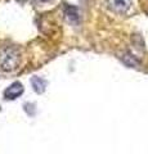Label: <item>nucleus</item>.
<instances>
[{
    "label": "nucleus",
    "instance_id": "obj_5",
    "mask_svg": "<svg viewBox=\"0 0 148 154\" xmlns=\"http://www.w3.org/2000/svg\"><path fill=\"white\" fill-rule=\"evenodd\" d=\"M31 85H32V89H34L35 93L37 94H43L45 91V88H46V81L41 77H32L31 79Z\"/></svg>",
    "mask_w": 148,
    "mask_h": 154
},
{
    "label": "nucleus",
    "instance_id": "obj_6",
    "mask_svg": "<svg viewBox=\"0 0 148 154\" xmlns=\"http://www.w3.org/2000/svg\"><path fill=\"white\" fill-rule=\"evenodd\" d=\"M122 60L125 62V63H126L128 66H131V67H133V66L135 67V66H138V64H139V62H138V60L135 59L134 57H133V55H129V54L124 57V58H122Z\"/></svg>",
    "mask_w": 148,
    "mask_h": 154
},
{
    "label": "nucleus",
    "instance_id": "obj_4",
    "mask_svg": "<svg viewBox=\"0 0 148 154\" xmlns=\"http://www.w3.org/2000/svg\"><path fill=\"white\" fill-rule=\"evenodd\" d=\"M65 16L66 19L72 23V25H76L79 21H80V13H79V9L75 8V7H67L65 11Z\"/></svg>",
    "mask_w": 148,
    "mask_h": 154
},
{
    "label": "nucleus",
    "instance_id": "obj_2",
    "mask_svg": "<svg viewBox=\"0 0 148 154\" xmlns=\"http://www.w3.org/2000/svg\"><path fill=\"white\" fill-rule=\"evenodd\" d=\"M23 94V86L21 82H13L4 91V98L8 100H14Z\"/></svg>",
    "mask_w": 148,
    "mask_h": 154
},
{
    "label": "nucleus",
    "instance_id": "obj_3",
    "mask_svg": "<svg viewBox=\"0 0 148 154\" xmlns=\"http://www.w3.org/2000/svg\"><path fill=\"white\" fill-rule=\"evenodd\" d=\"M109 8L116 13H126L131 7V0H108Z\"/></svg>",
    "mask_w": 148,
    "mask_h": 154
},
{
    "label": "nucleus",
    "instance_id": "obj_1",
    "mask_svg": "<svg viewBox=\"0 0 148 154\" xmlns=\"http://www.w3.org/2000/svg\"><path fill=\"white\" fill-rule=\"evenodd\" d=\"M20 64V53L14 48H3L0 49V68L11 72L16 69Z\"/></svg>",
    "mask_w": 148,
    "mask_h": 154
}]
</instances>
